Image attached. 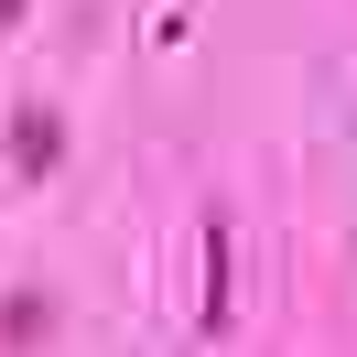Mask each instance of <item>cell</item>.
Segmentation results:
<instances>
[{"label":"cell","instance_id":"obj_1","mask_svg":"<svg viewBox=\"0 0 357 357\" xmlns=\"http://www.w3.org/2000/svg\"><path fill=\"white\" fill-rule=\"evenodd\" d=\"M54 152H66L54 109H22V119H11V174H22V184H44V174H54Z\"/></svg>","mask_w":357,"mask_h":357},{"label":"cell","instance_id":"obj_2","mask_svg":"<svg viewBox=\"0 0 357 357\" xmlns=\"http://www.w3.org/2000/svg\"><path fill=\"white\" fill-rule=\"evenodd\" d=\"M206 325H227V217H206Z\"/></svg>","mask_w":357,"mask_h":357},{"label":"cell","instance_id":"obj_3","mask_svg":"<svg viewBox=\"0 0 357 357\" xmlns=\"http://www.w3.org/2000/svg\"><path fill=\"white\" fill-rule=\"evenodd\" d=\"M44 325H54V303H44V292H11V314H0V335H11V347H44Z\"/></svg>","mask_w":357,"mask_h":357}]
</instances>
